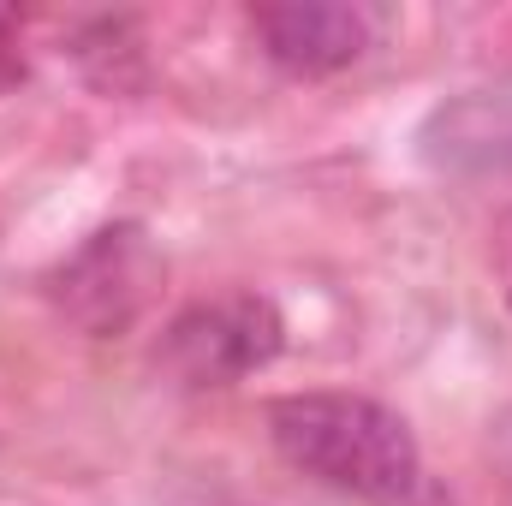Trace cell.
Instances as JSON below:
<instances>
[{
    "instance_id": "6da1fadb",
    "label": "cell",
    "mask_w": 512,
    "mask_h": 506,
    "mask_svg": "<svg viewBox=\"0 0 512 506\" xmlns=\"http://www.w3.org/2000/svg\"><path fill=\"white\" fill-rule=\"evenodd\" d=\"M268 441L292 471L376 506L405 501L417 489V477H423L417 435L405 429V417L387 411L382 399H364V393H292V399H274Z\"/></svg>"
},
{
    "instance_id": "7a4b0ae2",
    "label": "cell",
    "mask_w": 512,
    "mask_h": 506,
    "mask_svg": "<svg viewBox=\"0 0 512 506\" xmlns=\"http://www.w3.org/2000/svg\"><path fill=\"white\" fill-rule=\"evenodd\" d=\"M286 340V322L268 298L256 292H233L215 304H191L185 316H173L161 358L167 370L191 387H227V381L262 370Z\"/></svg>"
},
{
    "instance_id": "3957f363",
    "label": "cell",
    "mask_w": 512,
    "mask_h": 506,
    "mask_svg": "<svg viewBox=\"0 0 512 506\" xmlns=\"http://www.w3.org/2000/svg\"><path fill=\"white\" fill-rule=\"evenodd\" d=\"M149 280H155V251H149L143 227H102L84 251L54 274V298H60V310L78 328L114 334V328H126L131 316L143 310Z\"/></svg>"
},
{
    "instance_id": "277c9868",
    "label": "cell",
    "mask_w": 512,
    "mask_h": 506,
    "mask_svg": "<svg viewBox=\"0 0 512 506\" xmlns=\"http://www.w3.org/2000/svg\"><path fill=\"white\" fill-rule=\"evenodd\" d=\"M256 42L274 66L298 72V78H328L340 66H352L370 36L376 18L364 6H328V0H292V6H256L251 12Z\"/></svg>"
},
{
    "instance_id": "5b68a950",
    "label": "cell",
    "mask_w": 512,
    "mask_h": 506,
    "mask_svg": "<svg viewBox=\"0 0 512 506\" xmlns=\"http://www.w3.org/2000/svg\"><path fill=\"white\" fill-rule=\"evenodd\" d=\"M435 137H447L441 155L459 167H512V90H483L465 96L459 108H441Z\"/></svg>"
},
{
    "instance_id": "8992f818",
    "label": "cell",
    "mask_w": 512,
    "mask_h": 506,
    "mask_svg": "<svg viewBox=\"0 0 512 506\" xmlns=\"http://www.w3.org/2000/svg\"><path fill=\"white\" fill-rule=\"evenodd\" d=\"M6 30H12V12H0V36H6Z\"/></svg>"
}]
</instances>
